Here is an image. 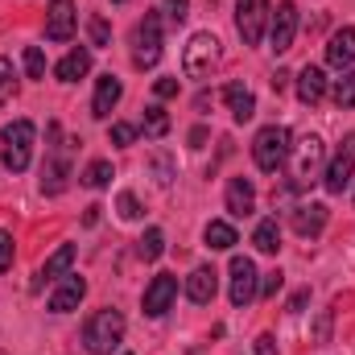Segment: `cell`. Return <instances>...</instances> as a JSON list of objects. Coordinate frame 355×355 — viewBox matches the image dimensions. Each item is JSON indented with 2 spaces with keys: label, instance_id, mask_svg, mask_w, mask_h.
I'll list each match as a JSON object with an SVG mask.
<instances>
[{
  "label": "cell",
  "instance_id": "cell-1",
  "mask_svg": "<svg viewBox=\"0 0 355 355\" xmlns=\"http://www.w3.org/2000/svg\"><path fill=\"white\" fill-rule=\"evenodd\" d=\"M124 343V314L120 310H95L87 322H83V347L91 355H112Z\"/></svg>",
  "mask_w": 355,
  "mask_h": 355
},
{
  "label": "cell",
  "instance_id": "cell-2",
  "mask_svg": "<svg viewBox=\"0 0 355 355\" xmlns=\"http://www.w3.org/2000/svg\"><path fill=\"white\" fill-rule=\"evenodd\" d=\"M0 141H4V149H0L4 170H8V174H25V170H29V162H33L37 128H33L29 120H12V124H4V128H0Z\"/></svg>",
  "mask_w": 355,
  "mask_h": 355
},
{
  "label": "cell",
  "instance_id": "cell-3",
  "mask_svg": "<svg viewBox=\"0 0 355 355\" xmlns=\"http://www.w3.org/2000/svg\"><path fill=\"white\" fill-rule=\"evenodd\" d=\"M289 149H293V132L285 124H265L252 141V162L261 174H277L289 162Z\"/></svg>",
  "mask_w": 355,
  "mask_h": 355
},
{
  "label": "cell",
  "instance_id": "cell-4",
  "mask_svg": "<svg viewBox=\"0 0 355 355\" xmlns=\"http://www.w3.org/2000/svg\"><path fill=\"white\" fill-rule=\"evenodd\" d=\"M219 58H223L219 37L202 29V33H194V37L186 42V50H182V71H186V79H207V75L219 67Z\"/></svg>",
  "mask_w": 355,
  "mask_h": 355
},
{
  "label": "cell",
  "instance_id": "cell-5",
  "mask_svg": "<svg viewBox=\"0 0 355 355\" xmlns=\"http://www.w3.org/2000/svg\"><path fill=\"white\" fill-rule=\"evenodd\" d=\"M322 157H327V145H322V137H302L293 149H289V182L302 190L306 182H314V174H318V166H322Z\"/></svg>",
  "mask_w": 355,
  "mask_h": 355
},
{
  "label": "cell",
  "instance_id": "cell-6",
  "mask_svg": "<svg viewBox=\"0 0 355 355\" xmlns=\"http://www.w3.org/2000/svg\"><path fill=\"white\" fill-rule=\"evenodd\" d=\"M132 62L141 71L162 62V17L157 12H145L137 21V29H132Z\"/></svg>",
  "mask_w": 355,
  "mask_h": 355
},
{
  "label": "cell",
  "instance_id": "cell-7",
  "mask_svg": "<svg viewBox=\"0 0 355 355\" xmlns=\"http://www.w3.org/2000/svg\"><path fill=\"white\" fill-rule=\"evenodd\" d=\"M62 141V137H58ZM50 145V153H46V166H42V194H62L67 190V182H71V145L75 141H67V145Z\"/></svg>",
  "mask_w": 355,
  "mask_h": 355
},
{
  "label": "cell",
  "instance_id": "cell-8",
  "mask_svg": "<svg viewBox=\"0 0 355 355\" xmlns=\"http://www.w3.org/2000/svg\"><path fill=\"white\" fill-rule=\"evenodd\" d=\"M268 29V0H236V33L244 46H261Z\"/></svg>",
  "mask_w": 355,
  "mask_h": 355
},
{
  "label": "cell",
  "instance_id": "cell-9",
  "mask_svg": "<svg viewBox=\"0 0 355 355\" xmlns=\"http://www.w3.org/2000/svg\"><path fill=\"white\" fill-rule=\"evenodd\" d=\"M232 306L236 310H244L248 302H257V293H261V272L257 265L248 261V257H232Z\"/></svg>",
  "mask_w": 355,
  "mask_h": 355
},
{
  "label": "cell",
  "instance_id": "cell-10",
  "mask_svg": "<svg viewBox=\"0 0 355 355\" xmlns=\"http://www.w3.org/2000/svg\"><path fill=\"white\" fill-rule=\"evenodd\" d=\"M293 37H297V4L281 0L277 12L268 17V42H272L277 54H285V50H293Z\"/></svg>",
  "mask_w": 355,
  "mask_h": 355
},
{
  "label": "cell",
  "instance_id": "cell-11",
  "mask_svg": "<svg viewBox=\"0 0 355 355\" xmlns=\"http://www.w3.org/2000/svg\"><path fill=\"white\" fill-rule=\"evenodd\" d=\"M352 178H355V137L347 141V149H339L331 157V166L322 174V186H327V194H343L352 186Z\"/></svg>",
  "mask_w": 355,
  "mask_h": 355
},
{
  "label": "cell",
  "instance_id": "cell-12",
  "mask_svg": "<svg viewBox=\"0 0 355 355\" xmlns=\"http://www.w3.org/2000/svg\"><path fill=\"white\" fill-rule=\"evenodd\" d=\"M174 297H178V277L174 272H157L149 281V289H145V314L149 318H162L174 306Z\"/></svg>",
  "mask_w": 355,
  "mask_h": 355
},
{
  "label": "cell",
  "instance_id": "cell-13",
  "mask_svg": "<svg viewBox=\"0 0 355 355\" xmlns=\"http://www.w3.org/2000/svg\"><path fill=\"white\" fill-rule=\"evenodd\" d=\"M75 21H79L75 0H54L50 4V17H46V37L50 42H71L75 37Z\"/></svg>",
  "mask_w": 355,
  "mask_h": 355
},
{
  "label": "cell",
  "instance_id": "cell-14",
  "mask_svg": "<svg viewBox=\"0 0 355 355\" xmlns=\"http://www.w3.org/2000/svg\"><path fill=\"white\" fill-rule=\"evenodd\" d=\"M215 293H219V272H215V265H198L186 277V297L194 306H211Z\"/></svg>",
  "mask_w": 355,
  "mask_h": 355
},
{
  "label": "cell",
  "instance_id": "cell-15",
  "mask_svg": "<svg viewBox=\"0 0 355 355\" xmlns=\"http://www.w3.org/2000/svg\"><path fill=\"white\" fill-rule=\"evenodd\" d=\"M83 297H87V281H83V277H75V272H67V277L58 281V289L50 293V302H46V306H50L54 314H71Z\"/></svg>",
  "mask_w": 355,
  "mask_h": 355
},
{
  "label": "cell",
  "instance_id": "cell-16",
  "mask_svg": "<svg viewBox=\"0 0 355 355\" xmlns=\"http://www.w3.org/2000/svg\"><path fill=\"white\" fill-rule=\"evenodd\" d=\"M289 223H293V232H297L302 240H314V236H322V227H327V207H322V202H302V207H293Z\"/></svg>",
  "mask_w": 355,
  "mask_h": 355
},
{
  "label": "cell",
  "instance_id": "cell-17",
  "mask_svg": "<svg viewBox=\"0 0 355 355\" xmlns=\"http://www.w3.org/2000/svg\"><path fill=\"white\" fill-rule=\"evenodd\" d=\"M327 62H331L335 71H352V62H355V25H343V29L331 33V42H327Z\"/></svg>",
  "mask_w": 355,
  "mask_h": 355
},
{
  "label": "cell",
  "instance_id": "cell-18",
  "mask_svg": "<svg viewBox=\"0 0 355 355\" xmlns=\"http://www.w3.org/2000/svg\"><path fill=\"white\" fill-rule=\"evenodd\" d=\"M227 211L236 219H248L257 211V186H252V178H232L227 182Z\"/></svg>",
  "mask_w": 355,
  "mask_h": 355
},
{
  "label": "cell",
  "instance_id": "cell-19",
  "mask_svg": "<svg viewBox=\"0 0 355 355\" xmlns=\"http://www.w3.org/2000/svg\"><path fill=\"white\" fill-rule=\"evenodd\" d=\"M120 95H124V83H120L116 75H103V79L95 83V99H91V116H95V120H107V116H112V107L120 103Z\"/></svg>",
  "mask_w": 355,
  "mask_h": 355
},
{
  "label": "cell",
  "instance_id": "cell-20",
  "mask_svg": "<svg viewBox=\"0 0 355 355\" xmlns=\"http://www.w3.org/2000/svg\"><path fill=\"white\" fill-rule=\"evenodd\" d=\"M223 99H227L236 124H248V120L257 116V95L244 87V83H227V87H223Z\"/></svg>",
  "mask_w": 355,
  "mask_h": 355
},
{
  "label": "cell",
  "instance_id": "cell-21",
  "mask_svg": "<svg viewBox=\"0 0 355 355\" xmlns=\"http://www.w3.org/2000/svg\"><path fill=\"white\" fill-rule=\"evenodd\" d=\"M322 95H327V75H322V67H302L297 71V99L302 103H322Z\"/></svg>",
  "mask_w": 355,
  "mask_h": 355
},
{
  "label": "cell",
  "instance_id": "cell-22",
  "mask_svg": "<svg viewBox=\"0 0 355 355\" xmlns=\"http://www.w3.org/2000/svg\"><path fill=\"white\" fill-rule=\"evenodd\" d=\"M87 71H91V50H83V46H79V50H71V54H67V58L54 67L58 83H79Z\"/></svg>",
  "mask_w": 355,
  "mask_h": 355
},
{
  "label": "cell",
  "instance_id": "cell-23",
  "mask_svg": "<svg viewBox=\"0 0 355 355\" xmlns=\"http://www.w3.org/2000/svg\"><path fill=\"white\" fill-rule=\"evenodd\" d=\"M71 265H75V244H62L54 257H46V265H42V272H37V285H46V281H62V277L71 272Z\"/></svg>",
  "mask_w": 355,
  "mask_h": 355
},
{
  "label": "cell",
  "instance_id": "cell-24",
  "mask_svg": "<svg viewBox=\"0 0 355 355\" xmlns=\"http://www.w3.org/2000/svg\"><path fill=\"white\" fill-rule=\"evenodd\" d=\"M202 240H207V248H215V252H227V248H236V244H240L236 227H232V223H223V219H211V223H207V232H202Z\"/></svg>",
  "mask_w": 355,
  "mask_h": 355
},
{
  "label": "cell",
  "instance_id": "cell-25",
  "mask_svg": "<svg viewBox=\"0 0 355 355\" xmlns=\"http://www.w3.org/2000/svg\"><path fill=\"white\" fill-rule=\"evenodd\" d=\"M252 244H257L261 252H268V257H277V252H281V227H277V219H261V223H257Z\"/></svg>",
  "mask_w": 355,
  "mask_h": 355
},
{
  "label": "cell",
  "instance_id": "cell-26",
  "mask_svg": "<svg viewBox=\"0 0 355 355\" xmlns=\"http://www.w3.org/2000/svg\"><path fill=\"white\" fill-rule=\"evenodd\" d=\"M141 128H145V137L162 141V137L170 132V116H166V107H162V103H149V107H145V120H141Z\"/></svg>",
  "mask_w": 355,
  "mask_h": 355
},
{
  "label": "cell",
  "instance_id": "cell-27",
  "mask_svg": "<svg viewBox=\"0 0 355 355\" xmlns=\"http://www.w3.org/2000/svg\"><path fill=\"white\" fill-rule=\"evenodd\" d=\"M137 252H141V261H157V257L166 252V232H162V227H149V232L141 236V248H137Z\"/></svg>",
  "mask_w": 355,
  "mask_h": 355
},
{
  "label": "cell",
  "instance_id": "cell-28",
  "mask_svg": "<svg viewBox=\"0 0 355 355\" xmlns=\"http://www.w3.org/2000/svg\"><path fill=\"white\" fill-rule=\"evenodd\" d=\"M79 182H83V186H91V190L107 186V182H112V162H103V157H99V162H91L87 170H83V178H79Z\"/></svg>",
  "mask_w": 355,
  "mask_h": 355
},
{
  "label": "cell",
  "instance_id": "cell-29",
  "mask_svg": "<svg viewBox=\"0 0 355 355\" xmlns=\"http://www.w3.org/2000/svg\"><path fill=\"white\" fill-rule=\"evenodd\" d=\"M331 95H335L339 107H355V71H343V79H335Z\"/></svg>",
  "mask_w": 355,
  "mask_h": 355
},
{
  "label": "cell",
  "instance_id": "cell-30",
  "mask_svg": "<svg viewBox=\"0 0 355 355\" xmlns=\"http://www.w3.org/2000/svg\"><path fill=\"white\" fill-rule=\"evenodd\" d=\"M17 95V71H12V58L0 54V103H8Z\"/></svg>",
  "mask_w": 355,
  "mask_h": 355
},
{
  "label": "cell",
  "instance_id": "cell-31",
  "mask_svg": "<svg viewBox=\"0 0 355 355\" xmlns=\"http://www.w3.org/2000/svg\"><path fill=\"white\" fill-rule=\"evenodd\" d=\"M87 37H91V46H107V42H112V29H107V21H103L99 12L87 17Z\"/></svg>",
  "mask_w": 355,
  "mask_h": 355
},
{
  "label": "cell",
  "instance_id": "cell-32",
  "mask_svg": "<svg viewBox=\"0 0 355 355\" xmlns=\"http://www.w3.org/2000/svg\"><path fill=\"white\" fill-rule=\"evenodd\" d=\"M25 75H29V79H46V54H42L37 46L25 50Z\"/></svg>",
  "mask_w": 355,
  "mask_h": 355
},
{
  "label": "cell",
  "instance_id": "cell-33",
  "mask_svg": "<svg viewBox=\"0 0 355 355\" xmlns=\"http://www.w3.org/2000/svg\"><path fill=\"white\" fill-rule=\"evenodd\" d=\"M116 211H120V219H141V202H137V194H120L116 198Z\"/></svg>",
  "mask_w": 355,
  "mask_h": 355
},
{
  "label": "cell",
  "instance_id": "cell-34",
  "mask_svg": "<svg viewBox=\"0 0 355 355\" xmlns=\"http://www.w3.org/2000/svg\"><path fill=\"white\" fill-rule=\"evenodd\" d=\"M132 141H137V128L116 120V124H112V145H120V149H124V145H132Z\"/></svg>",
  "mask_w": 355,
  "mask_h": 355
},
{
  "label": "cell",
  "instance_id": "cell-35",
  "mask_svg": "<svg viewBox=\"0 0 355 355\" xmlns=\"http://www.w3.org/2000/svg\"><path fill=\"white\" fill-rule=\"evenodd\" d=\"M281 285H285V272H281V268H272V272H265V281H261V293H257V297H272Z\"/></svg>",
  "mask_w": 355,
  "mask_h": 355
},
{
  "label": "cell",
  "instance_id": "cell-36",
  "mask_svg": "<svg viewBox=\"0 0 355 355\" xmlns=\"http://www.w3.org/2000/svg\"><path fill=\"white\" fill-rule=\"evenodd\" d=\"M186 8H190V0H166V12H170V21H174V25H182V21L190 17Z\"/></svg>",
  "mask_w": 355,
  "mask_h": 355
},
{
  "label": "cell",
  "instance_id": "cell-37",
  "mask_svg": "<svg viewBox=\"0 0 355 355\" xmlns=\"http://www.w3.org/2000/svg\"><path fill=\"white\" fill-rule=\"evenodd\" d=\"M4 268H12V236L8 232H0V272Z\"/></svg>",
  "mask_w": 355,
  "mask_h": 355
},
{
  "label": "cell",
  "instance_id": "cell-38",
  "mask_svg": "<svg viewBox=\"0 0 355 355\" xmlns=\"http://www.w3.org/2000/svg\"><path fill=\"white\" fill-rule=\"evenodd\" d=\"M153 95H157V99H174L178 95V79H157V83H153Z\"/></svg>",
  "mask_w": 355,
  "mask_h": 355
},
{
  "label": "cell",
  "instance_id": "cell-39",
  "mask_svg": "<svg viewBox=\"0 0 355 355\" xmlns=\"http://www.w3.org/2000/svg\"><path fill=\"white\" fill-rule=\"evenodd\" d=\"M310 302V289H297L293 297H289V314H302V306Z\"/></svg>",
  "mask_w": 355,
  "mask_h": 355
},
{
  "label": "cell",
  "instance_id": "cell-40",
  "mask_svg": "<svg viewBox=\"0 0 355 355\" xmlns=\"http://www.w3.org/2000/svg\"><path fill=\"white\" fill-rule=\"evenodd\" d=\"M257 355H277V339L272 335H261L257 339Z\"/></svg>",
  "mask_w": 355,
  "mask_h": 355
},
{
  "label": "cell",
  "instance_id": "cell-41",
  "mask_svg": "<svg viewBox=\"0 0 355 355\" xmlns=\"http://www.w3.org/2000/svg\"><path fill=\"white\" fill-rule=\"evenodd\" d=\"M327 335H331V314L318 318V343H327Z\"/></svg>",
  "mask_w": 355,
  "mask_h": 355
},
{
  "label": "cell",
  "instance_id": "cell-42",
  "mask_svg": "<svg viewBox=\"0 0 355 355\" xmlns=\"http://www.w3.org/2000/svg\"><path fill=\"white\" fill-rule=\"evenodd\" d=\"M285 83H289V71H277L272 75V91H285Z\"/></svg>",
  "mask_w": 355,
  "mask_h": 355
},
{
  "label": "cell",
  "instance_id": "cell-43",
  "mask_svg": "<svg viewBox=\"0 0 355 355\" xmlns=\"http://www.w3.org/2000/svg\"><path fill=\"white\" fill-rule=\"evenodd\" d=\"M99 211H103V207H87V215H83V223H87V227L99 223Z\"/></svg>",
  "mask_w": 355,
  "mask_h": 355
},
{
  "label": "cell",
  "instance_id": "cell-44",
  "mask_svg": "<svg viewBox=\"0 0 355 355\" xmlns=\"http://www.w3.org/2000/svg\"><path fill=\"white\" fill-rule=\"evenodd\" d=\"M202 141H207V128H194V132H190V145L202 149Z\"/></svg>",
  "mask_w": 355,
  "mask_h": 355
},
{
  "label": "cell",
  "instance_id": "cell-45",
  "mask_svg": "<svg viewBox=\"0 0 355 355\" xmlns=\"http://www.w3.org/2000/svg\"><path fill=\"white\" fill-rule=\"evenodd\" d=\"M116 4H124V0H116Z\"/></svg>",
  "mask_w": 355,
  "mask_h": 355
},
{
  "label": "cell",
  "instance_id": "cell-46",
  "mask_svg": "<svg viewBox=\"0 0 355 355\" xmlns=\"http://www.w3.org/2000/svg\"><path fill=\"white\" fill-rule=\"evenodd\" d=\"M124 355H132V352H124Z\"/></svg>",
  "mask_w": 355,
  "mask_h": 355
}]
</instances>
